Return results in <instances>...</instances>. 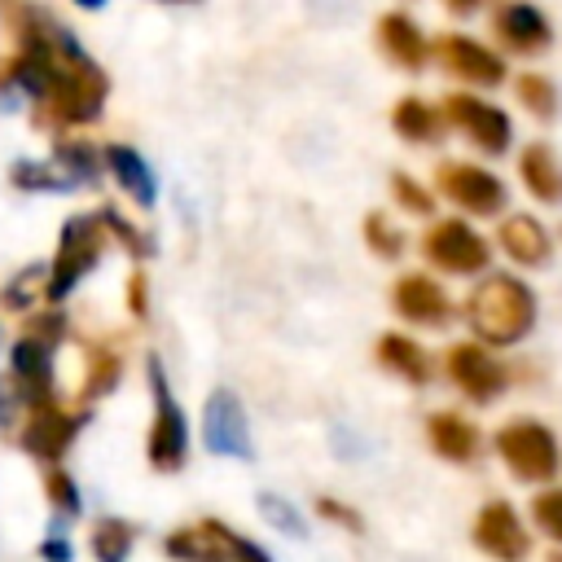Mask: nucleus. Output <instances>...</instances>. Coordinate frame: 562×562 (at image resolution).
Returning a JSON list of instances; mask_svg holds the SVG:
<instances>
[{
	"mask_svg": "<svg viewBox=\"0 0 562 562\" xmlns=\"http://www.w3.org/2000/svg\"><path fill=\"white\" fill-rule=\"evenodd\" d=\"M123 303H127V316L132 321H145L149 316V277H145V268H136L123 281Z\"/></svg>",
	"mask_w": 562,
	"mask_h": 562,
	"instance_id": "obj_40",
	"label": "nucleus"
},
{
	"mask_svg": "<svg viewBox=\"0 0 562 562\" xmlns=\"http://www.w3.org/2000/svg\"><path fill=\"white\" fill-rule=\"evenodd\" d=\"M360 237H364L369 255H378V259H386V263H400L404 250H408V233L395 224L391 211H364V220H360Z\"/></svg>",
	"mask_w": 562,
	"mask_h": 562,
	"instance_id": "obj_30",
	"label": "nucleus"
},
{
	"mask_svg": "<svg viewBox=\"0 0 562 562\" xmlns=\"http://www.w3.org/2000/svg\"><path fill=\"white\" fill-rule=\"evenodd\" d=\"M487 31L496 40V53L505 57H540L553 48V22L540 4L527 0H501L487 13Z\"/></svg>",
	"mask_w": 562,
	"mask_h": 562,
	"instance_id": "obj_14",
	"label": "nucleus"
},
{
	"mask_svg": "<svg viewBox=\"0 0 562 562\" xmlns=\"http://www.w3.org/2000/svg\"><path fill=\"white\" fill-rule=\"evenodd\" d=\"M430 176H435L430 189H435L443 202H452L457 211L474 215V220H501V215L509 211V189H505V180H501L492 167H483V162L443 158V162H435Z\"/></svg>",
	"mask_w": 562,
	"mask_h": 562,
	"instance_id": "obj_7",
	"label": "nucleus"
},
{
	"mask_svg": "<svg viewBox=\"0 0 562 562\" xmlns=\"http://www.w3.org/2000/svg\"><path fill=\"white\" fill-rule=\"evenodd\" d=\"M417 250L426 259L430 272H448V277H487L492 268V241L461 215H439L422 228L417 237Z\"/></svg>",
	"mask_w": 562,
	"mask_h": 562,
	"instance_id": "obj_6",
	"label": "nucleus"
},
{
	"mask_svg": "<svg viewBox=\"0 0 562 562\" xmlns=\"http://www.w3.org/2000/svg\"><path fill=\"white\" fill-rule=\"evenodd\" d=\"M518 180H522L531 202L562 206V158L549 140H531L518 149Z\"/></svg>",
	"mask_w": 562,
	"mask_h": 562,
	"instance_id": "obj_23",
	"label": "nucleus"
},
{
	"mask_svg": "<svg viewBox=\"0 0 562 562\" xmlns=\"http://www.w3.org/2000/svg\"><path fill=\"white\" fill-rule=\"evenodd\" d=\"M514 101L536 119V123H553L562 114V92L544 70H518L514 75Z\"/></svg>",
	"mask_w": 562,
	"mask_h": 562,
	"instance_id": "obj_26",
	"label": "nucleus"
},
{
	"mask_svg": "<svg viewBox=\"0 0 562 562\" xmlns=\"http://www.w3.org/2000/svg\"><path fill=\"white\" fill-rule=\"evenodd\" d=\"M123 382V351L110 338H88L83 342V378H79V404L92 408Z\"/></svg>",
	"mask_w": 562,
	"mask_h": 562,
	"instance_id": "obj_24",
	"label": "nucleus"
},
{
	"mask_svg": "<svg viewBox=\"0 0 562 562\" xmlns=\"http://www.w3.org/2000/svg\"><path fill=\"white\" fill-rule=\"evenodd\" d=\"M31 408H35V395L4 369V373H0V439H4V443H18V435H22L26 417H31Z\"/></svg>",
	"mask_w": 562,
	"mask_h": 562,
	"instance_id": "obj_32",
	"label": "nucleus"
},
{
	"mask_svg": "<svg viewBox=\"0 0 562 562\" xmlns=\"http://www.w3.org/2000/svg\"><path fill=\"white\" fill-rule=\"evenodd\" d=\"M443 114H439V101H426L417 92H404L391 101V132L408 145H435L443 136Z\"/></svg>",
	"mask_w": 562,
	"mask_h": 562,
	"instance_id": "obj_25",
	"label": "nucleus"
},
{
	"mask_svg": "<svg viewBox=\"0 0 562 562\" xmlns=\"http://www.w3.org/2000/svg\"><path fill=\"white\" fill-rule=\"evenodd\" d=\"M53 162L61 167V176H70L75 184H97V176L105 171V158L92 140H79V136H61L53 140Z\"/></svg>",
	"mask_w": 562,
	"mask_h": 562,
	"instance_id": "obj_29",
	"label": "nucleus"
},
{
	"mask_svg": "<svg viewBox=\"0 0 562 562\" xmlns=\"http://www.w3.org/2000/svg\"><path fill=\"white\" fill-rule=\"evenodd\" d=\"M386 189H391V202L404 211V215H417V220H435V189L430 184H422L417 176H408V171H391L386 176Z\"/></svg>",
	"mask_w": 562,
	"mask_h": 562,
	"instance_id": "obj_33",
	"label": "nucleus"
},
{
	"mask_svg": "<svg viewBox=\"0 0 562 562\" xmlns=\"http://www.w3.org/2000/svg\"><path fill=\"white\" fill-rule=\"evenodd\" d=\"M553 228H544V220H536L531 211H509L496 220L492 246H501L509 255V263L518 268H544L553 259Z\"/></svg>",
	"mask_w": 562,
	"mask_h": 562,
	"instance_id": "obj_18",
	"label": "nucleus"
},
{
	"mask_svg": "<svg viewBox=\"0 0 562 562\" xmlns=\"http://www.w3.org/2000/svg\"><path fill=\"white\" fill-rule=\"evenodd\" d=\"M202 443L215 457H233V461H250L255 457V435H250V417L237 391L215 386L202 404Z\"/></svg>",
	"mask_w": 562,
	"mask_h": 562,
	"instance_id": "obj_15",
	"label": "nucleus"
},
{
	"mask_svg": "<svg viewBox=\"0 0 562 562\" xmlns=\"http://www.w3.org/2000/svg\"><path fill=\"white\" fill-rule=\"evenodd\" d=\"M536 316H540V299L514 272H487L483 281L470 285L461 303V321L470 325V338L492 351L518 347L522 338H531Z\"/></svg>",
	"mask_w": 562,
	"mask_h": 562,
	"instance_id": "obj_2",
	"label": "nucleus"
},
{
	"mask_svg": "<svg viewBox=\"0 0 562 562\" xmlns=\"http://www.w3.org/2000/svg\"><path fill=\"white\" fill-rule=\"evenodd\" d=\"M105 101H110V75L101 70V61L70 31L61 40L57 57H53V70H48L44 92L31 101V123L40 132H48L53 140H61L66 132H79V127L101 123Z\"/></svg>",
	"mask_w": 562,
	"mask_h": 562,
	"instance_id": "obj_1",
	"label": "nucleus"
},
{
	"mask_svg": "<svg viewBox=\"0 0 562 562\" xmlns=\"http://www.w3.org/2000/svg\"><path fill=\"white\" fill-rule=\"evenodd\" d=\"M145 382H149V400H154L149 430H145V461L154 474H176L189 461V417H184V408L167 382L158 351L145 356Z\"/></svg>",
	"mask_w": 562,
	"mask_h": 562,
	"instance_id": "obj_3",
	"label": "nucleus"
},
{
	"mask_svg": "<svg viewBox=\"0 0 562 562\" xmlns=\"http://www.w3.org/2000/svg\"><path fill=\"white\" fill-rule=\"evenodd\" d=\"M105 246H110V237H105L97 211L70 215L61 224V233H57V250H53V263L44 272V303L48 307H61L70 299V290L101 263Z\"/></svg>",
	"mask_w": 562,
	"mask_h": 562,
	"instance_id": "obj_5",
	"label": "nucleus"
},
{
	"mask_svg": "<svg viewBox=\"0 0 562 562\" xmlns=\"http://www.w3.org/2000/svg\"><path fill=\"white\" fill-rule=\"evenodd\" d=\"M241 531H233L220 518H193L162 536V553L171 562H237Z\"/></svg>",
	"mask_w": 562,
	"mask_h": 562,
	"instance_id": "obj_16",
	"label": "nucleus"
},
{
	"mask_svg": "<svg viewBox=\"0 0 562 562\" xmlns=\"http://www.w3.org/2000/svg\"><path fill=\"white\" fill-rule=\"evenodd\" d=\"M9 184L22 189V193H70V189H79L70 176H61V167L53 158H44V162H35V158L13 162L9 167Z\"/></svg>",
	"mask_w": 562,
	"mask_h": 562,
	"instance_id": "obj_31",
	"label": "nucleus"
},
{
	"mask_svg": "<svg viewBox=\"0 0 562 562\" xmlns=\"http://www.w3.org/2000/svg\"><path fill=\"white\" fill-rule=\"evenodd\" d=\"M88 422H92V408H83L79 400H75V404L61 400V395L40 400V404L31 408L22 435H18V448H22L26 457H35L44 470H53V465H61V457L70 452V443L79 439V430H83Z\"/></svg>",
	"mask_w": 562,
	"mask_h": 562,
	"instance_id": "obj_8",
	"label": "nucleus"
},
{
	"mask_svg": "<svg viewBox=\"0 0 562 562\" xmlns=\"http://www.w3.org/2000/svg\"><path fill=\"white\" fill-rule=\"evenodd\" d=\"M101 158H105V176L123 189V198H132L140 211H149L158 202V176L154 167L145 162V154L127 140H105L101 145Z\"/></svg>",
	"mask_w": 562,
	"mask_h": 562,
	"instance_id": "obj_21",
	"label": "nucleus"
},
{
	"mask_svg": "<svg viewBox=\"0 0 562 562\" xmlns=\"http://www.w3.org/2000/svg\"><path fill=\"white\" fill-rule=\"evenodd\" d=\"M97 220H101L105 237H110L114 246H123L136 263H145V259L158 250V246H154V233H149V228H140L132 215H123L114 202H101V206H97Z\"/></svg>",
	"mask_w": 562,
	"mask_h": 562,
	"instance_id": "obj_27",
	"label": "nucleus"
},
{
	"mask_svg": "<svg viewBox=\"0 0 562 562\" xmlns=\"http://www.w3.org/2000/svg\"><path fill=\"white\" fill-rule=\"evenodd\" d=\"M44 272H48V268H40V263L13 272V277L0 285V307L13 312V316H31V312H35V299H44Z\"/></svg>",
	"mask_w": 562,
	"mask_h": 562,
	"instance_id": "obj_34",
	"label": "nucleus"
},
{
	"mask_svg": "<svg viewBox=\"0 0 562 562\" xmlns=\"http://www.w3.org/2000/svg\"><path fill=\"white\" fill-rule=\"evenodd\" d=\"M44 501H48V509H53V522H57V527H61L66 518H79L83 496H79V483L70 479V470H66V465L44 470Z\"/></svg>",
	"mask_w": 562,
	"mask_h": 562,
	"instance_id": "obj_35",
	"label": "nucleus"
},
{
	"mask_svg": "<svg viewBox=\"0 0 562 562\" xmlns=\"http://www.w3.org/2000/svg\"><path fill=\"white\" fill-rule=\"evenodd\" d=\"M40 558L44 562H70V540H66V527L53 522V531L40 540Z\"/></svg>",
	"mask_w": 562,
	"mask_h": 562,
	"instance_id": "obj_41",
	"label": "nucleus"
},
{
	"mask_svg": "<svg viewBox=\"0 0 562 562\" xmlns=\"http://www.w3.org/2000/svg\"><path fill=\"white\" fill-rule=\"evenodd\" d=\"M373 40H378V53L395 66V70H426L435 61V40L422 31V22L408 13V9H386L378 13V26H373Z\"/></svg>",
	"mask_w": 562,
	"mask_h": 562,
	"instance_id": "obj_17",
	"label": "nucleus"
},
{
	"mask_svg": "<svg viewBox=\"0 0 562 562\" xmlns=\"http://www.w3.org/2000/svg\"><path fill=\"white\" fill-rule=\"evenodd\" d=\"M553 237H562V228H558V233H553Z\"/></svg>",
	"mask_w": 562,
	"mask_h": 562,
	"instance_id": "obj_43",
	"label": "nucleus"
},
{
	"mask_svg": "<svg viewBox=\"0 0 562 562\" xmlns=\"http://www.w3.org/2000/svg\"><path fill=\"white\" fill-rule=\"evenodd\" d=\"M259 514L268 518V527H277V531H285V536H303L307 527H303V514H299V505L294 501H285L281 492H259Z\"/></svg>",
	"mask_w": 562,
	"mask_h": 562,
	"instance_id": "obj_38",
	"label": "nucleus"
},
{
	"mask_svg": "<svg viewBox=\"0 0 562 562\" xmlns=\"http://www.w3.org/2000/svg\"><path fill=\"white\" fill-rule=\"evenodd\" d=\"M492 452L518 483H531V487H553V479L562 470V443L540 417L501 422L492 430Z\"/></svg>",
	"mask_w": 562,
	"mask_h": 562,
	"instance_id": "obj_4",
	"label": "nucleus"
},
{
	"mask_svg": "<svg viewBox=\"0 0 562 562\" xmlns=\"http://www.w3.org/2000/svg\"><path fill=\"white\" fill-rule=\"evenodd\" d=\"M439 114H443V123H448L452 132H461L479 154H487V158L509 154L514 119H509V110H501L496 101L457 88V92H443V97H439Z\"/></svg>",
	"mask_w": 562,
	"mask_h": 562,
	"instance_id": "obj_10",
	"label": "nucleus"
},
{
	"mask_svg": "<svg viewBox=\"0 0 562 562\" xmlns=\"http://www.w3.org/2000/svg\"><path fill=\"white\" fill-rule=\"evenodd\" d=\"M439 369H443V378L461 391V400H470L474 408L496 404V400L509 391V382H514L509 364H505L492 347H483V342H474V338L448 342Z\"/></svg>",
	"mask_w": 562,
	"mask_h": 562,
	"instance_id": "obj_9",
	"label": "nucleus"
},
{
	"mask_svg": "<svg viewBox=\"0 0 562 562\" xmlns=\"http://www.w3.org/2000/svg\"><path fill=\"white\" fill-rule=\"evenodd\" d=\"M422 435H426V448H430L439 461H448V465H470V461H479L483 435H479V426H474L465 413H457V408H430V413L422 417Z\"/></svg>",
	"mask_w": 562,
	"mask_h": 562,
	"instance_id": "obj_20",
	"label": "nucleus"
},
{
	"mask_svg": "<svg viewBox=\"0 0 562 562\" xmlns=\"http://www.w3.org/2000/svg\"><path fill=\"white\" fill-rule=\"evenodd\" d=\"M22 334L57 351V347L70 338V316H66V307H48V303H44V307H35L31 316H22Z\"/></svg>",
	"mask_w": 562,
	"mask_h": 562,
	"instance_id": "obj_37",
	"label": "nucleus"
},
{
	"mask_svg": "<svg viewBox=\"0 0 562 562\" xmlns=\"http://www.w3.org/2000/svg\"><path fill=\"white\" fill-rule=\"evenodd\" d=\"M132 544H136V527L127 518H114V514H101L92 527H88V553L97 562H127L132 558Z\"/></svg>",
	"mask_w": 562,
	"mask_h": 562,
	"instance_id": "obj_28",
	"label": "nucleus"
},
{
	"mask_svg": "<svg viewBox=\"0 0 562 562\" xmlns=\"http://www.w3.org/2000/svg\"><path fill=\"white\" fill-rule=\"evenodd\" d=\"M527 522H531L544 540H553V544L562 549V483L540 487V492L531 496V505H527Z\"/></svg>",
	"mask_w": 562,
	"mask_h": 562,
	"instance_id": "obj_36",
	"label": "nucleus"
},
{
	"mask_svg": "<svg viewBox=\"0 0 562 562\" xmlns=\"http://www.w3.org/2000/svg\"><path fill=\"white\" fill-rule=\"evenodd\" d=\"M435 61L443 75L461 79L465 92H479V88H501L509 79V61L487 44V40H474L470 31H439L435 40Z\"/></svg>",
	"mask_w": 562,
	"mask_h": 562,
	"instance_id": "obj_13",
	"label": "nucleus"
},
{
	"mask_svg": "<svg viewBox=\"0 0 562 562\" xmlns=\"http://www.w3.org/2000/svg\"><path fill=\"white\" fill-rule=\"evenodd\" d=\"M470 540H474V549H479L483 558H492V562H527L531 549H536L531 522H527V518L518 514V505L505 501V496H492V501H483V505L474 509V518H470Z\"/></svg>",
	"mask_w": 562,
	"mask_h": 562,
	"instance_id": "obj_11",
	"label": "nucleus"
},
{
	"mask_svg": "<svg viewBox=\"0 0 562 562\" xmlns=\"http://www.w3.org/2000/svg\"><path fill=\"white\" fill-rule=\"evenodd\" d=\"M0 342H4V329H0Z\"/></svg>",
	"mask_w": 562,
	"mask_h": 562,
	"instance_id": "obj_44",
	"label": "nucleus"
},
{
	"mask_svg": "<svg viewBox=\"0 0 562 562\" xmlns=\"http://www.w3.org/2000/svg\"><path fill=\"white\" fill-rule=\"evenodd\" d=\"M9 373L35 395V404L57 395V351L26 338V334H18L9 342Z\"/></svg>",
	"mask_w": 562,
	"mask_h": 562,
	"instance_id": "obj_22",
	"label": "nucleus"
},
{
	"mask_svg": "<svg viewBox=\"0 0 562 562\" xmlns=\"http://www.w3.org/2000/svg\"><path fill=\"white\" fill-rule=\"evenodd\" d=\"M544 562H562V549H553V553H549V558H544Z\"/></svg>",
	"mask_w": 562,
	"mask_h": 562,
	"instance_id": "obj_42",
	"label": "nucleus"
},
{
	"mask_svg": "<svg viewBox=\"0 0 562 562\" xmlns=\"http://www.w3.org/2000/svg\"><path fill=\"white\" fill-rule=\"evenodd\" d=\"M386 299H391V312H395L404 325H413V329H448V325L457 321L452 294H448L443 281H439L435 272H426V268H404V272H395Z\"/></svg>",
	"mask_w": 562,
	"mask_h": 562,
	"instance_id": "obj_12",
	"label": "nucleus"
},
{
	"mask_svg": "<svg viewBox=\"0 0 562 562\" xmlns=\"http://www.w3.org/2000/svg\"><path fill=\"white\" fill-rule=\"evenodd\" d=\"M312 509H316V518H325V522H334V527H342L347 536H364V514L351 505V501H342V496H329V492H321L316 501H312Z\"/></svg>",
	"mask_w": 562,
	"mask_h": 562,
	"instance_id": "obj_39",
	"label": "nucleus"
},
{
	"mask_svg": "<svg viewBox=\"0 0 562 562\" xmlns=\"http://www.w3.org/2000/svg\"><path fill=\"white\" fill-rule=\"evenodd\" d=\"M373 360H378L391 378H400L404 386H430L435 373H439L435 351H430L422 338H413L408 329H386V334H378Z\"/></svg>",
	"mask_w": 562,
	"mask_h": 562,
	"instance_id": "obj_19",
	"label": "nucleus"
}]
</instances>
